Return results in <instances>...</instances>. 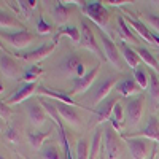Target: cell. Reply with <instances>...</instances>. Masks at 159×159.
Instances as JSON below:
<instances>
[{
	"instance_id": "1",
	"label": "cell",
	"mask_w": 159,
	"mask_h": 159,
	"mask_svg": "<svg viewBox=\"0 0 159 159\" xmlns=\"http://www.w3.org/2000/svg\"><path fill=\"white\" fill-rule=\"evenodd\" d=\"M100 43H102V49H103V56H105V59H107L115 69L123 70L126 62H124V59H123L121 51H119L118 46L113 43V40L102 32V34H100Z\"/></svg>"
},
{
	"instance_id": "2",
	"label": "cell",
	"mask_w": 159,
	"mask_h": 159,
	"mask_svg": "<svg viewBox=\"0 0 159 159\" xmlns=\"http://www.w3.org/2000/svg\"><path fill=\"white\" fill-rule=\"evenodd\" d=\"M143 105H145L143 96H137L126 103L124 116H126V126L127 127H135L140 123L142 115H143Z\"/></svg>"
},
{
	"instance_id": "3",
	"label": "cell",
	"mask_w": 159,
	"mask_h": 159,
	"mask_svg": "<svg viewBox=\"0 0 159 159\" xmlns=\"http://www.w3.org/2000/svg\"><path fill=\"white\" fill-rule=\"evenodd\" d=\"M124 19L127 21V24L132 27V30L139 35V38H143V42H147L148 45L159 46V37H157V34H154L153 30H150L140 19H137V16L127 15V16H124Z\"/></svg>"
},
{
	"instance_id": "4",
	"label": "cell",
	"mask_w": 159,
	"mask_h": 159,
	"mask_svg": "<svg viewBox=\"0 0 159 159\" xmlns=\"http://www.w3.org/2000/svg\"><path fill=\"white\" fill-rule=\"evenodd\" d=\"M83 10L86 16L94 21L102 30L108 27V11L102 5V2H88Z\"/></svg>"
},
{
	"instance_id": "5",
	"label": "cell",
	"mask_w": 159,
	"mask_h": 159,
	"mask_svg": "<svg viewBox=\"0 0 159 159\" xmlns=\"http://www.w3.org/2000/svg\"><path fill=\"white\" fill-rule=\"evenodd\" d=\"M2 40H5L8 45L15 46L16 49H22L32 45L35 42V37L27 30H18V32H2Z\"/></svg>"
},
{
	"instance_id": "6",
	"label": "cell",
	"mask_w": 159,
	"mask_h": 159,
	"mask_svg": "<svg viewBox=\"0 0 159 159\" xmlns=\"http://www.w3.org/2000/svg\"><path fill=\"white\" fill-rule=\"evenodd\" d=\"M103 151L107 153L108 159H118L121 154V147L113 126H105L103 129Z\"/></svg>"
},
{
	"instance_id": "7",
	"label": "cell",
	"mask_w": 159,
	"mask_h": 159,
	"mask_svg": "<svg viewBox=\"0 0 159 159\" xmlns=\"http://www.w3.org/2000/svg\"><path fill=\"white\" fill-rule=\"evenodd\" d=\"M61 72L64 75L76 76V78H81V76L86 75L84 73V65L81 64V61H80V57L76 54H70L61 62Z\"/></svg>"
},
{
	"instance_id": "8",
	"label": "cell",
	"mask_w": 159,
	"mask_h": 159,
	"mask_svg": "<svg viewBox=\"0 0 159 159\" xmlns=\"http://www.w3.org/2000/svg\"><path fill=\"white\" fill-rule=\"evenodd\" d=\"M81 46H84L86 49H89L91 52H94L96 56H99L100 59H103L105 56L102 54V51L96 42V37H94V32L89 27V24L86 21H81Z\"/></svg>"
},
{
	"instance_id": "9",
	"label": "cell",
	"mask_w": 159,
	"mask_h": 159,
	"mask_svg": "<svg viewBox=\"0 0 159 159\" xmlns=\"http://www.w3.org/2000/svg\"><path fill=\"white\" fill-rule=\"evenodd\" d=\"M132 159H145L148 154V140L142 137H124Z\"/></svg>"
},
{
	"instance_id": "10",
	"label": "cell",
	"mask_w": 159,
	"mask_h": 159,
	"mask_svg": "<svg viewBox=\"0 0 159 159\" xmlns=\"http://www.w3.org/2000/svg\"><path fill=\"white\" fill-rule=\"evenodd\" d=\"M0 70H2V75L5 78H10V80H16L18 76H21L22 70L21 67L16 64V61L8 56V52L2 51V57H0ZM24 75V73H22Z\"/></svg>"
},
{
	"instance_id": "11",
	"label": "cell",
	"mask_w": 159,
	"mask_h": 159,
	"mask_svg": "<svg viewBox=\"0 0 159 159\" xmlns=\"http://www.w3.org/2000/svg\"><path fill=\"white\" fill-rule=\"evenodd\" d=\"M57 46V40H54L52 43H48V45H43L34 51H29L25 54H18L19 59H24V61H29V62H37V61H42V59H46L52 51L56 49Z\"/></svg>"
},
{
	"instance_id": "12",
	"label": "cell",
	"mask_w": 159,
	"mask_h": 159,
	"mask_svg": "<svg viewBox=\"0 0 159 159\" xmlns=\"http://www.w3.org/2000/svg\"><path fill=\"white\" fill-rule=\"evenodd\" d=\"M99 70H100V67H99V65H96V67L92 69V70H89L84 76H81V78H75L73 89H72L70 94H83V92H86V91L92 86V83H94V80H96Z\"/></svg>"
},
{
	"instance_id": "13",
	"label": "cell",
	"mask_w": 159,
	"mask_h": 159,
	"mask_svg": "<svg viewBox=\"0 0 159 159\" xmlns=\"http://www.w3.org/2000/svg\"><path fill=\"white\" fill-rule=\"evenodd\" d=\"M25 111L34 126H42L46 121V110L35 100H29L25 103Z\"/></svg>"
},
{
	"instance_id": "14",
	"label": "cell",
	"mask_w": 159,
	"mask_h": 159,
	"mask_svg": "<svg viewBox=\"0 0 159 159\" xmlns=\"http://www.w3.org/2000/svg\"><path fill=\"white\" fill-rule=\"evenodd\" d=\"M37 89H38V83H37V81H35V83H24V84H22V86H21L5 103H7V105L21 103V102H24L25 99H29Z\"/></svg>"
},
{
	"instance_id": "15",
	"label": "cell",
	"mask_w": 159,
	"mask_h": 159,
	"mask_svg": "<svg viewBox=\"0 0 159 159\" xmlns=\"http://www.w3.org/2000/svg\"><path fill=\"white\" fill-rule=\"evenodd\" d=\"M38 94L42 96H48L49 99H54L57 102H62V103H67V105H72V107H75V100L70 97L69 92H64V91H56V89H49L43 84H38V89H37Z\"/></svg>"
},
{
	"instance_id": "16",
	"label": "cell",
	"mask_w": 159,
	"mask_h": 159,
	"mask_svg": "<svg viewBox=\"0 0 159 159\" xmlns=\"http://www.w3.org/2000/svg\"><path fill=\"white\" fill-rule=\"evenodd\" d=\"M56 107H57V111L61 115V118L64 119L67 124L70 126H80V116L75 110V107H72V105H67V103H62V102H57L56 100Z\"/></svg>"
},
{
	"instance_id": "17",
	"label": "cell",
	"mask_w": 159,
	"mask_h": 159,
	"mask_svg": "<svg viewBox=\"0 0 159 159\" xmlns=\"http://www.w3.org/2000/svg\"><path fill=\"white\" fill-rule=\"evenodd\" d=\"M119 48H121V54H123L124 62L129 65L132 70L139 69V65H140V62H142V59H140V56H139V52H137L134 48H130L129 45H126L123 40L119 42Z\"/></svg>"
},
{
	"instance_id": "18",
	"label": "cell",
	"mask_w": 159,
	"mask_h": 159,
	"mask_svg": "<svg viewBox=\"0 0 159 159\" xmlns=\"http://www.w3.org/2000/svg\"><path fill=\"white\" fill-rule=\"evenodd\" d=\"M118 32H119V35H121L123 42H124V40H127V42L137 45L139 40H140L139 35L132 30V27L127 24V21L124 19V15H119V16H118Z\"/></svg>"
},
{
	"instance_id": "19",
	"label": "cell",
	"mask_w": 159,
	"mask_h": 159,
	"mask_svg": "<svg viewBox=\"0 0 159 159\" xmlns=\"http://www.w3.org/2000/svg\"><path fill=\"white\" fill-rule=\"evenodd\" d=\"M115 83H116V78H113V76L105 78L103 81L96 88L94 97H92V102H94V103H102V102L105 100V97L110 94V91H111V88L115 86Z\"/></svg>"
},
{
	"instance_id": "20",
	"label": "cell",
	"mask_w": 159,
	"mask_h": 159,
	"mask_svg": "<svg viewBox=\"0 0 159 159\" xmlns=\"http://www.w3.org/2000/svg\"><path fill=\"white\" fill-rule=\"evenodd\" d=\"M140 137H147L153 142H156L159 145V118L157 116H150L148 123H147V127L143 129V132L139 134Z\"/></svg>"
},
{
	"instance_id": "21",
	"label": "cell",
	"mask_w": 159,
	"mask_h": 159,
	"mask_svg": "<svg viewBox=\"0 0 159 159\" xmlns=\"http://www.w3.org/2000/svg\"><path fill=\"white\" fill-rule=\"evenodd\" d=\"M142 88L137 84V81L134 78H126V80H123L121 83H118L116 84V91L121 94L123 97H130V96H135V94H139V91H140Z\"/></svg>"
},
{
	"instance_id": "22",
	"label": "cell",
	"mask_w": 159,
	"mask_h": 159,
	"mask_svg": "<svg viewBox=\"0 0 159 159\" xmlns=\"http://www.w3.org/2000/svg\"><path fill=\"white\" fill-rule=\"evenodd\" d=\"M115 105H116L115 99H107L99 105V110H97V123L99 124H102L105 121H110V118L113 116L111 113H113Z\"/></svg>"
},
{
	"instance_id": "23",
	"label": "cell",
	"mask_w": 159,
	"mask_h": 159,
	"mask_svg": "<svg viewBox=\"0 0 159 159\" xmlns=\"http://www.w3.org/2000/svg\"><path fill=\"white\" fill-rule=\"evenodd\" d=\"M40 103H42V107L51 115L52 118V121H54L57 124V127H62V121H61V115L57 111V107H56V100L52 102L51 99H42V97H38Z\"/></svg>"
},
{
	"instance_id": "24",
	"label": "cell",
	"mask_w": 159,
	"mask_h": 159,
	"mask_svg": "<svg viewBox=\"0 0 159 159\" xmlns=\"http://www.w3.org/2000/svg\"><path fill=\"white\" fill-rule=\"evenodd\" d=\"M135 51L139 52V56H140V59H142V62H143L145 65H148L153 72L159 73V62H157V57H154L151 52H150L148 49H145V48H135Z\"/></svg>"
},
{
	"instance_id": "25",
	"label": "cell",
	"mask_w": 159,
	"mask_h": 159,
	"mask_svg": "<svg viewBox=\"0 0 159 159\" xmlns=\"http://www.w3.org/2000/svg\"><path fill=\"white\" fill-rule=\"evenodd\" d=\"M61 35L69 37L73 43H80V45H81V30L73 27V25H62V27L57 30V35H56L54 40H57Z\"/></svg>"
},
{
	"instance_id": "26",
	"label": "cell",
	"mask_w": 159,
	"mask_h": 159,
	"mask_svg": "<svg viewBox=\"0 0 159 159\" xmlns=\"http://www.w3.org/2000/svg\"><path fill=\"white\" fill-rule=\"evenodd\" d=\"M69 15H70V11L67 10V7H64L62 2H57L56 7H54V10H52V19L56 21V24L62 25L64 22H67Z\"/></svg>"
},
{
	"instance_id": "27",
	"label": "cell",
	"mask_w": 159,
	"mask_h": 159,
	"mask_svg": "<svg viewBox=\"0 0 159 159\" xmlns=\"http://www.w3.org/2000/svg\"><path fill=\"white\" fill-rule=\"evenodd\" d=\"M49 134H51L49 130H46V132H29L27 139H29V143L34 148H42V145L49 137Z\"/></svg>"
},
{
	"instance_id": "28",
	"label": "cell",
	"mask_w": 159,
	"mask_h": 159,
	"mask_svg": "<svg viewBox=\"0 0 159 159\" xmlns=\"http://www.w3.org/2000/svg\"><path fill=\"white\" fill-rule=\"evenodd\" d=\"M0 24H2V32H7V29H11V27H18V29L24 30L22 25L11 15H8L7 11H3V10H2V15H0Z\"/></svg>"
},
{
	"instance_id": "29",
	"label": "cell",
	"mask_w": 159,
	"mask_h": 159,
	"mask_svg": "<svg viewBox=\"0 0 159 159\" xmlns=\"http://www.w3.org/2000/svg\"><path fill=\"white\" fill-rule=\"evenodd\" d=\"M134 80L137 81V84L142 88V89H148V84H150V75L147 73L143 67H139L134 70Z\"/></svg>"
},
{
	"instance_id": "30",
	"label": "cell",
	"mask_w": 159,
	"mask_h": 159,
	"mask_svg": "<svg viewBox=\"0 0 159 159\" xmlns=\"http://www.w3.org/2000/svg\"><path fill=\"white\" fill-rule=\"evenodd\" d=\"M148 94L153 100H159V78L156 72L150 73V84H148Z\"/></svg>"
},
{
	"instance_id": "31",
	"label": "cell",
	"mask_w": 159,
	"mask_h": 159,
	"mask_svg": "<svg viewBox=\"0 0 159 159\" xmlns=\"http://www.w3.org/2000/svg\"><path fill=\"white\" fill-rule=\"evenodd\" d=\"M43 73V69L42 67H37V65H30V67L24 72L22 75V80L25 83H35V80Z\"/></svg>"
},
{
	"instance_id": "32",
	"label": "cell",
	"mask_w": 159,
	"mask_h": 159,
	"mask_svg": "<svg viewBox=\"0 0 159 159\" xmlns=\"http://www.w3.org/2000/svg\"><path fill=\"white\" fill-rule=\"evenodd\" d=\"M89 145H88V142L84 140V139H81V140H78V143H76V153H75V159H89Z\"/></svg>"
},
{
	"instance_id": "33",
	"label": "cell",
	"mask_w": 159,
	"mask_h": 159,
	"mask_svg": "<svg viewBox=\"0 0 159 159\" xmlns=\"http://www.w3.org/2000/svg\"><path fill=\"white\" fill-rule=\"evenodd\" d=\"M59 137H61V143H62V148H64V153H65V159H73L72 151H70V145H69V139L65 135V130H64V126L59 127Z\"/></svg>"
},
{
	"instance_id": "34",
	"label": "cell",
	"mask_w": 159,
	"mask_h": 159,
	"mask_svg": "<svg viewBox=\"0 0 159 159\" xmlns=\"http://www.w3.org/2000/svg\"><path fill=\"white\" fill-rule=\"evenodd\" d=\"M145 21H147V24L154 30V34H159V16L157 15L147 13V15H145Z\"/></svg>"
},
{
	"instance_id": "35",
	"label": "cell",
	"mask_w": 159,
	"mask_h": 159,
	"mask_svg": "<svg viewBox=\"0 0 159 159\" xmlns=\"http://www.w3.org/2000/svg\"><path fill=\"white\" fill-rule=\"evenodd\" d=\"M37 32L38 34H42V35H48V34H51L52 32V27L45 21V18L43 16H40V19H38V24H37Z\"/></svg>"
},
{
	"instance_id": "36",
	"label": "cell",
	"mask_w": 159,
	"mask_h": 159,
	"mask_svg": "<svg viewBox=\"0 0 159 159\" xmlns=\"http://www.w3.org/2000/svg\"><path fill=\"white\" fill-rule=\"evenodd\" d=\"M111 118L116 119L118 123H123L124 119H126V116H124V108H123V105H121V103H118V102H116L115 108H113V116H111Z\"/></svg>"
},
{
	"instance_id": "37",
	"label": "cell",
	"mask_w": 159,
	"mask_h": 159,
	"mask_svg": "<svg viewBox=\"0 0 159 159\" xmlns=\"http://www.w3.org/2000/svg\"><path fill=\"white\" fill-rule=\"evenodd\" d=\"M43 159H61V154L56 147H48L43 150Z\"/></svg>"
},
{
	"instance_id": "38",
	"label": "cell",
	"mask_w": 159,
	"mask_h": 159,
	"mask_svg": "<svg viewBox=\"0 0 159 159\" xmlns=\"http://www.w3.org/2000/svg\"><path fill=\"white\" fill-rule=\"evenodd\" d=\"M18 3H19V7L25 11V18H29L30 10H34V8L37 7V2H35V0H30V2H24V0H21V2H18Z\"/></svg>"
},
{
	"instance_id": "39",
	"label": "cell",
	"mask_w": 159,
	"mask_h": 159,
	"mask_svg": "<svg viewBox=\"0 0 159 159\" xmlns=\"http://www.w3.org/2000/svg\"><path fill=\"white\" fill-rule=\"evenodd\" d=\"M7 139L10 142H13V143H18L19 142V135H18V132L15 129H8L7 130Z\"/></svg>"
},
{
	"instance_id": "40",
	"label": "cell",
	"mask_w": 159,
	"mask_h": 159,
	"mask_svg": "<svg viewBox=\"0 0 159 159\" xmlns=\"http://www.w3.org/2000/svg\"><path fill=\"white\" fill-rule=\"evenodd\" d=\"M10 115H11V110L8 108V105H7V103L2 102V119H8Z\"/></svg>"
},
{
	"instance_id": "41",
	"label": "cell",
	"mask_w": 159,
	"mask_h": 159,
	"mask_svg": "<svg viewBox=\"0 0 159 159\" xmlns=\"http://www.w3.org/2000/svg\"><path fill=\"white\" fill-rule=\"evenodd\" d=\"M103 3H108V5H113V7H116V5L130 3V2H129V0H108V2H103Z\"/></svg>"
},
{
	"instance_id": "42",
	"label": "cell",
	"mask_w": 159,
	"mask_h": 159,
	"mask_svg": "<svg viewBox=\"0 0 159 159\" xmlns=\"http://www.w3.org/2000/svg\"><path fill=\"white\" fill-rule=\"evenodd\" d=\"M154 153H156V148H154V150H153V156H154ZM153 156H151V159H153Z\"/></svg>"
},
{
	"instance_id": "43",
	"label": "cell",
	"mask_w": 159,
	"mask_h": 159,
	"mask_svg": "<svg viewBox=\"0 0 159 159\" xmlns=\"http://www.w3.org/2000/svg\"><path fill=\"white\" fill-rule=\"evenodd\" d=\"M157 62H159V54H157Z\"/></svg>"
},
{
	"instance_id": "44",
	"label": "cell",
	"mask_w": 159,
	"mask_h": 159,
	"mask_svg": "<svg viewBox=\"0 0 159 159\" xmlns=\"http://www.w3.org/2000/svg\"><path fill=\"white\" fill-rule=\"evenodd\" d=\"M0 159H5V157H3V156H2V157H0Z\"/></svg>"
},
{
	"instance_id": "45",
	"label": "cell",
	"mask_w": 159,
	"mask_h": 159,
	"mask_svg": "<svg viewBox=\"0 0 159 159\" xmlns=\"http://www.w3.org/2000/svg\"><path fill=\"white\" fill-rule=\"evenodd\" d=\"M100 159H102V157H100Z\"/></svg>"
}]
</instances>
